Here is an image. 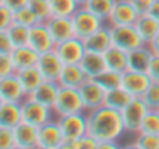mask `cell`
Here are the masks:
<instances>
[{"label":"cell","mask_w":159,"mask_h":149,"mask_svg":"<svg viewBox=\"0 0 159 149\" xmlns=\"http://www.w3.org/2000/svg\"><path fill=\"white\" fill-rule=\"evenodd\" d=\"M88 134L102 141H119L126 132L120 110L102 106L86 112Z\"/></svg>","instance_id":"6da1fadb"},{"label":"cell","mask_w":159,"mask_h":149,"mask_svg":"<svg viewBox=\"0 0 159 149\" xmlns=\"http://www.w3.org/2000/svg\"><path fill=\"white\" fill-rule=\"evenodd\" d=\"M80 112H86L80 89L61 86L56 103L53 106V113H56V117H66V115L80 113Z\"/></svg>","instance_id":"7a4b0ae2"},{"label":"cell","mask_w":159,"mask_h":149,"mask_svg":"<svg viewBox=\"0 0 159 149\" xmlns=\"http://www.w3.org/2000/svg\"><path fill=\"white\" fill-rule=\"evenodd\" d=\"M72 22L75 28V36L80 39H86L88 36H91L94 31H97L106 23L103 19L89 11L84 5H81L72 14Z\"/></svg>","instance_id":"3957f363"},{"label":"cell","mask_w":159,"mask_h":149,"mask_svg":"<svg viewBox=\"0 0 159 149\" xmlns=\"http://www.w3.org/2000/svg\"><path fill=\"white\" fill-rule=\"evenodd\" d=\"M58 124L61 127L64 141H75L88 134V117L84 112L58 117Z\"/></svg>","instance_id":"277c9868"},{"label":"cell","mask_w":159,"mask_h":149,"mask_svg":"<svg viewBox=\"0 0 159 149\" xmlns=\"http://www.w3.org/2000/svg\"><path fill=\"white\" fill-rule=\"evenodd\" d=\"M109 27L114 47L125 51H131L140 45H145L134 25H109Z\"/></svg>","instance_id":"5b68a950"},{"label":"cell","mask_w":159,"mask_h":149,"mask_svg":"<svg viewBox=\"0 0 159 149\" xmlns=\"http://www.w3.org/2000/svg\"><path fill=\"white\" fill-rule=\"evenodd\" d=\"M148 110L150 109L145 106V103L140 98H133L129 101V104L125 106L120 110L122 120H123V124H125V130L131 132V134H137L140 130L142 120L145 118Z\"/></svg>","instance_id":"8992f818"},{"label":"cell","mask_w":159,"mask_h":149,"mask_svg":"<svg viewBox=\"0 0 159 149\" xmlns=\"http://www.w3.org/2000/svg\"><path fill=\"white\" fill-rule=\"evenodd\" d=\"M20 107H22V121H25V123H30V124L39 127L44 123L52 120L53 109L31 100L30 96H27L20 103Z\"/></svg>","instance_id":"52a82bcc"},{"label":"cell","mask_w":159,"mask_h":149,"mask_svg":"<svg viewBox=\"0 0 159 149\" xmlns=\"http://www.w3.org/2000/svg\"><path fill=\"white\" fill-rule=\"evenodd\" d=\"M53 50L58 53V56L61 57L64 64H80L86 53L84 40L76 36L56 44Z\"/></svg>","instance_id":"ba28073f"},{"label":"cell","mask_w":159,"mask_h":149,"mask_svg":"<svg viewBox=\"0 0 159 149\" xmlns=\"http://www.w3.org/2000/svg\"><path fill=\"white\" fill-rule=\"evenodd\" d=\"M36 67L41 71V74L44 76L45 81H56L58 83L62 67H64V62L61 61V57L58 56V53L55 50H48V51H44L39 54Z\"/></svg>","instance_id":"9c48e42d"},{"label":"cell","mask_w":159,"mask_h":149,"mask_svg":"<svg viewBox=\"0 0 159 149\" xmlns=\"http://www.w3.org/2000/svg\"><path fill=\"white\" fill-rule=\"evenodd\" d=\"M153 81L150 79L148 73L143 71H134V70H126L122 73V87L129 92L134 98H140L143 92L150 87Z\"/></svg>","instance_id":"30bf717a"},{"label":"cell","mask_w":159,"mask_h":149,"mask_svg":"<svg viewBox=\"0 0 159 149\" xmlns=\"http://www.w3.org/2000/svg\"><path fill=\"white\" fill-rule=\"evenodd\" d=\"M39 149H61L64 143V137L61 132V127L58 124V120L47 121L42 126H39Z\"/></svg>","instance_id":"8fae6325"},{"label":"cell","mask_w":159,"mask_h":149,"mask_svg":"<svg viewBox=\"0 0 159 149\" xmlns=\"http://www.w3.org/2000/svg\"><path fill=\"white\" fill-rule=\"evenodd\" d=\"M80 93H81V100H83L86 112L105 106L106 90L94 78H89L81 87H80Z\"/></svg>","instance_id":"7c38bea8"},{"label":"cell","mask_w":159,"mask_h":149,"mask_svg":"<svg viewBox=\"0 0 159 149\" xmlns=\"http://www.w3.org/2000/svg\"><path fill=\"white\" fill-rule=\"evenodd\" d=\"M14 143L16 149H39V127L30 123H19L14 129Z\"/></svg>","instance_id":"4fadbf2b"},{"label":"cell","mask_w":159,"mask_h":149,"mask_svg":"<svg viewBox=\"0 0 159 149\" xmlns=\"http://www.w3.org/2000/svg\"><path fill=\"white\" fill-rule=\"evenodd\" d=\"M139 13L129 0H117L106 23L108 25H134Z\"/></svg>","instance_id":"5bb4252c"},{"label":"cell","mask_w":159,"mask_h":149,"mask_svg":"<svg viewBox=\"0 0 159 149\" xmlns=\"http://www.w3.org/2000/svg\"><path fill=\"white\" fill-rule=\"evenodd\" d=\"M28 45L33 50H36L39 54L55 48V40H53V37H52L45 22H38L36 25L30 27Z\"/></svg>","instance_id":"9a60e30c"},{"label":"cell","mask_w":159,"mask_h":149,"mask_svg":"<svg viewBox=\"0 0 159 149\" xmlns=\"http://www.w3.org/2000/svg\"><path fill=\"white\" fill-rule=\"evenodd\" d=\"M0 96L8 103H22L27 98L16 73L0 78Z\"/></svg>","instance_id":"2e32d148"},{"label":"cell","mask_w":159,"mask_h":149,"mask_svg":"<svg viewBox=\"0 0 159 149\" xmlns=\"http://www.w3.org/2000/svg\"><path fill=\"white\" fill-rule=\"evenodd\" d=\"M45 25H47V28H48V31H50L53 40H55V45L75 36V28H73L72 17L52 16L45 22Z\"/></svg>","instance_id":"e0dca14e"},{"label":"cell","mask_w":159,"mask_h":149,"mask_svg":"<svg viewBox=\"0 0 159 149\" xmlns=\"http://www.w3.org/2000/svg\"><path fill=\"white\" fill-rule=\"evenodd\" d=\"M88 79H89V76L86 74V71L83 70V67L80 64H64L58 83L62 87L80 89Z\"/></svg>","instance_id":"ac0fdd59"},{"label":"cell","mask_w":159,"mask_h":149,"mask_svg":"<svg viewBox=\"0 0 159 149\" xmlns=\"http://www.w3.org/2000/svg\"><path fill=\"white\" fill-rule=\"evenodd\" d=\"M84 40L86 51H95V53H105L112 47V39H111V27L105 23L102 28L94 31L91 36H88Z\"/></svg>","instance_id":"d6986e66"},{"label":"cell","mask_w":159,"mask_h":149,"mask_svg":"<svg viewBox=\"0 0 159 149\" xmlns=\"http://www.w3.org/2000/svg\"><path fill=\"white\" fill-rule=\"evenodd\" d=\"M59 83L56 81H44L31 95H28L31 100L53 109L55 103H56V98H58V92H59Z\"/></svg>","instance_id":"ffe728a7"},{"label":"cell","mask_w":159,"mask_h":149,"mask_svg":"<svg viewBox=\"0 0 159 149\" xmlns=\"http://www.w3.org/2000/svg\"><path fill=\"white\" fill-rule=\"evenodd\" d=\"M80 65L83 67V70L86 71V74L89 78H97L98 74H102L103 71L108 70L105 54L95 53V51H86L81 62H80Z\"/></svg>","instance_id":"44dd1931"},{"label":"cell","mask_w":159,"mask_h":149,"mask_svg":"<svg viewBox=\"0 0 159 149\" xmlns=\"http://www.w3.org/2000/svg\"><path fill=\"white\" fill-rule=\"evenodd\" d=\"M11 59L14 64L16 71L22 70V68H28V67H34L38 64L39 59V53L36 50H33L30 45H24V47H16L11 51Z\"/></svg>","instance_id":"7402d4cb"},{"label":"cell","mask_w":159,"mask_h":149,"mask_svg":"<svg viewBox=\"0 0 159 149\" xmlns=\"http://www.w3.org/2000/svg\"><path fill=\"white\" fill-rule=\"evenodd\" d=\"M16 74H17V78H19V81H20V84H22V89H24V92H25L27 96L31 95V93L45 81L36 65H34V67H28V68L17 70Z\"/></svg>","instance_id":"603a6c76"},{"label":"cell","mask_w":159,"mask_h":149,"mask_svg":"<svg viewBox=\"0 0 159 149\" xmlns=\"http://www.w3.org/2000/svg\"><path fill=\"white\" fill-rule=\"evenodd\" d=\"M151 56H153V53L148 45H140V47L128 51V70L147 73Z\"/></svg>","instance_id":"cb8c5ba5"},{"label":"cell","mask_w":159,"mask_h":149,"mask_svg":"<svg viewBox=\"0 0 159 149\" xmlns=\"http://www.w3.org/2000/svg\"><path fill=\"white\" fill-rule=\"evenodd\" d=\"M19 123H22V107H20V103L3 101V104L0 106V126L14 129Z\"/></svg>","instance_id":"d4e9b609"},{"label":"cell","mask_w":159,"mask_h":149,"mask_svg":"<svg viewBox=\"0 0 159 149\" xmlns=\"http://www.w3.org/2000/svg\"><path fill=\"white\" fill-rule=\"evenodd\" d=\"M134 27H136V30H137V33L142 37L145 45H148L153 40V37L156 36V33L159 31V22L156 19H153L148 13L139 14L137 20L134 22Z\"/></svg>","instance_id":"484cf974"},{"label":"cell","mask_w":159,"mask_h":149,"mask_svg":"<svg viewBox=\"0 0 159 149\" xmlns=\"http://www.w3.org/2000/svg\"><path fill=\"white\" fill-rule=\"evenodd\" d=\"M103 54H105L108 70H112V71H117V73H123V71L128 70V51L120 50V48L112 45Z\"/></svg>","instance_id":"4316f807"},{"label":"cell","mask_w":159,"mask_h":149,"mask_svg":"<svg viewBox=\"0 0 159 149\" xmlns=\"http://www.w3.org/2000/svg\"><path fill=\"white\" fill-rule=\"evenodd\" d=\"M133 98H134V96H133L129 92H126V90L120 86V87L106 90L105 106H108V107H111V109H116V110H122L125 106L129 104V101H131Z\"/></svg>","instance_id":"83f0119b"},{"label":"cell","mask_w":159,"mask_h":149,"mask_svg":"<svg viewBox=\"0 0 159 149\" xmlns=\"http://www.w3.org/2000/svg\"><path fill=\"white\" fill-rule=\"evenodd\" d=\"M7 33H8V37H10V40H11L14 48L28 45V37H30V28L28 27H24L20 23L13 22L7 28Z\"/></svg>","instance_id":"f1b7e54d"},{"label":"cell","mask_w":159,"mask_h":149,"mask_svg":"<svg viewBox=\"0 0 159 149\" xmlns=\"http://www.w3.org/2000/svg\"><path fill=\"white\" fill-rule=\"evenodd\" d=\"M52 14L61 17H72V14L81 6L76 0H48Z\"/></svg>","instance_id":"f546056e"},{"label":"cell","mask_w":159,"mask_h":149,"mask_svg":"<svg viewBox=\"0 0 159 149\" xmlns=\"http://www.w3.org/2000/svg\"><path fill=\"white\" fill-rule=\"evenodd\" d=\"M116 2L117 0H89L84 6L106 22L112 8H114V5H116Z\"/></svg>","instance_id":"4dcf8cb0"},{"label":"cell","mask_w":159,"mask_h":149,"mask_svg":"<svg viewBox=\"0 0 159 149\" xmlns=\"http://www.w3.org/2000/svg\"><path fill=\"white\" fill-rule=\"evenodd\" d=\"M105 90H111L116 87H120L122 84V73L112 71V70H106L102 74H98L97 78H94Z\"/></svg>","instance_id":"1f68e13d"},{"label":"cell","mask_w":159,"mask_h":149,"mask_svg":"<svg viewBox=\"0 0 159 149\" xmlns=\"http://www.w3.org/2000/svg\"><path fill=\"white\" fill-rule=\"evenodd\" d=\"M133 147L137 149H159V135L156 134H143L137 132Z\"/></svg>","instance_id":"d6a6232c"},{"label":"cell","mask_w":159,"mask_h":149,"mask_svg":"<svg viewBox=\"0 0 159 149\" xmlns=\"http://www.w3.org/2000/svg\"><path fill=\"white\" fill-rule=\"evenodd\" d=\"M28 6H30V8L33 10V13L38 16L39 22H47V20L53 16L48 0H30Z\"/></svg>","instance_id":"836d02e7"},{"label":"cell","mask_w":159,"mask_h":149,"mask_svg":"<svg viewBox=\"0 0 159 149\" xmlns=\"http://www.w3.org/2000/svg\"><path fill=\"white\" fill-rule=\"evenodd\" d=\"M140 100L145 103V106L150 110H157L159 109V83H151L150 87L140 96Z\"/></svg>","instance_id":"e575fe53"},{"label":"cell","mask_w":159,"mask_h":149,"mask_svg":"<svg viewBox=\"0 0 159 149\" xmlns=\"http://www.w3.org/2000/svg\"><path fill=\"white\" fill-rule=\"evenodd\" d=\"M14 22L30 28V27L36 25V23L39 22V19H38V16L33 13V10L27 5V6H24V8H20V10H17V11H14Z\"/></svg>","instance_id":"d590c367"},{"label":"cell","mask_w":159,"mask_h":149,"mask_svg":"<svg viewBox=\"0 0 159 149\" xmlns=\"http://www.w3.org/2000/svg\"><path fill=\"white\" fill-rule=\"evenodd\" d=\"M143 134H156L159 135V113L156 110H148L145 118L142 120L140 130Z\"/></svg>","instance_id":"8d00e7d4"},{"label":"cell","mask_w":159,"mask_h":149,"mask_svg":"<svg viewBox=\"0 0 159 149\" xmlns=\"http://www.w3.org/2000/svg\"><path fill=\"white\" fill-rule=\"evenodd\" d=\"M0 149H16L13 129L0 126Z\"/></svg>","instance_id":"74e56055"},{"label":"cell","mask_w":159,"mask_h":149,"mask_svg":"<svg viewBox=\"0 0 159 149\" xmlns=\"http://www.w3.org/2000/svg\"><path fill=\"white\" fill-rule=\"evenodd\" d=\"M98 144L100 141L97 138H94L91 134H86L73 141V149H98Z\"/></svg>","instance_id":"f35d334b"},{"label":"cell","mask_w":159,"mask_h":149,"mask_svg":"<svg viewBox=\"0 0 159 149\" xmlns=\"http://www.w3.org/2000/svg\"><path fill=\"white\" fill-rule=\"evenodd\" d=\"M16 73L11 54H0V78Z\"/></svg>","instance_id":"ab89813d"},{"label":"cell","mask_w":159,"mask_h":149,"mask_svg":"<svg viewBox=\"0 0 159 149\" xmlns=\"http://www.w3.org/2000/svg\"><path fill=\"white\" fill-rule=\"evenodd\" d=\"M14 22V13L7 8L3 3H0V31H5Z\"/></svg>","instance_id":"60d3db41"},{"label":"cell","mask_w":159,"mask_h":149,"mask_svg":"<svg viewBox=\"0 0 159 149\" xmlns=\"http://www.w3.org/2000/svg\"><path fill=\"white\" fill-rule=\"evenodd\" d=\"M148 76L153 83H159V54H153L151 56V61H150V65H148Z\"/></svg>","instance_id":"b9f144b4"},{"label":"cell","mask_w":159,"mask_h":149,"mask_svg":"<svg viewBox=\"0 0 159 149\" xmlns=\"http://www.w3.org/2000/svg\"><path fill=\"white\" fill-rule=\"evenodd\" d=\"M13 44L8 37V33L7 30L5 31H0V54H11L13 51Z\"/></svg>","instance_id":"7bdbcfd3"},{"label":"cell","mask_w":159,"mask_h":149,"mask_svg":"<svg viewBox=\"0 0 159 149\" xmlns=\"http://www.w3.org/2000/svg\"><path fill=\"white\" fill-rule=\"evenodd\" d=\"M129 2L133 3V6L136 8V11H137L139 14H145V13H148V10L151 8V5H153L154 0H129Z\"/></svg>","instance_id":"ee69618b"},{"label":"cell","mask_w":159,"mask_h":149,"mask_svg":"<svg viewBox=\"0 0 159 149\" xmlns=\"http://www.w3.org/2000/svg\"><path fill=\"white\" fill-rule=\"evenodd\" d=\"M28 2H30V0H2V3L7 8H10L13 13L17 11V10H20V8H24V6H27Z\"/></svg>","instance_id":"f6af8a7d"},{"label":"cell","mask_w":159,"mask_h":149,"mask_svg":"<svg viewBox=\"0 0 159 149\" xmlns=\"http://www.w3.org/2000/svg\"><path fill=\"white\" fill-rule=\"evenodd\" d=\"M148 47H150V50H151L153 54H159V31L156 33V36L153 37V40L148 44Z\"/></svg>","instance_id":"bcb514c9"},{"label":"cell","mask_w":159,"mask_h":149,"mask_svg":"<svg viewBox=\"0 0 159 149\" xmlns=\"http://www.w3.org/2000/svg\"><path fill=\"white\" fill-rule=\"evenodd\" d=\"M148 14L159 22V0H154V2H153L151 8L148 10Z\"/></svg>","instance_id":"7dc6e473"},{"label":"cell","mask_w":159,"mask_h":149,"mask_svg":"<svg viewBox=\"0 0 159 149\" xmlns=\"http://www.w3.org/2000/svg\"><path fill=\"white\" fill-rule=\"evenodd\" d=\"M112 147H119V141H102L98 144V149H112Z\"/></svg>","instance_id":"c3c4849f"},{"label":"cell","mask_w":159,"mask_h":149,"mask_svg":"<svg viewBox=\"0 0 159 149\" xmlns=\"http://www.w3.org/2000/svg\"><path fill=\"white\" fill-rule=\"evenodd\" d=\"M76 2H78L80 5H86V3L89 2V0H76Z\"/></svg>","instance_id":"681fc988"},{"label":"cell","mask_w":159,"mask_h":149,"mask_svg":"<svg viewBox=\"0 0 159 149\" xmlns=\"http://www.w3.org/2000/svg\"><path fill=\"white\" fill-rule=\"evenodd\" d=\"M3 104V100H2V96H0V106H2Z\"/></svg>","instance_id":"f907efd6"},{"label":"cell","mask_w":159,"mask_h":149,"mask_svg":"<svg viewBox=\"0 0 159 149\" xmlns=\"http://www.w3.org/2000/svg\"><path fill=\"white\" fill-rule=\"evenodd\" d=\"M156 112H157V113H159V109H157V110H156Z\"/></svg>","instance_id":"816d5d0a"},{"label":"cell","mask_w":159,"mask_h":149,"mask_svg":"<svg viewBox=\"0 0 159 149\" xmlns=\"http://www.w3.org/2000/svg\"><path fill=\"white\" fill-rule=\"evenodd\" d=\"M0 3H2V0H0Z\"/></svg>","instance_id":"f5cc1de1"}]
</instances>
